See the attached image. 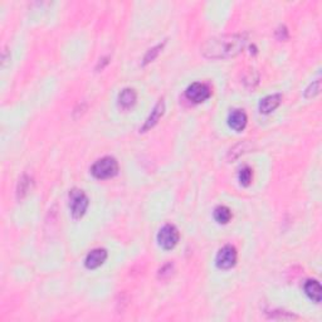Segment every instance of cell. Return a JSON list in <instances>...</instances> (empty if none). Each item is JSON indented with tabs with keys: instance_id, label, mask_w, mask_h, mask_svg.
Wrapping results in <instances>:
<instances>
[{
	"instance_id": "11",
	"label": "cell",
	"mask_w": 322,
	"mask_h": 322,
	"mask_svg": "<svg viewBox=\"0 0 322 322\" xmlns=\"http://www.w3.org/2000/svg\"><path fill=\"white\" fill-rule=\"evenodd\" d=\"M303 290H305V293L307 295V297L310 298L311 301H313L315 303L321 302L322 290L321 284L318 283L317 281H313V279L307 281L305 283V286H303Z\"/></svg>"
},
{
	"instance_id": "14",
	"label": "cell",
	"mask_w": 322,
	"mask_h": 322,
	"mask_svg": "<svg viewBox=\"0 0 322 322\" xmlns=\"http://www.w3.org/2000/svg\"><path fill=\"white\" fill-rule=\"evenodd\" d=\"M321 91V81L316 80L315 82L311 83L305 91V97L306 98H313L315 96H317Z\"/></svg>"
},
{
	"instance_id": "15",
	"label": "cell",
	"mask_w": 322,
	"mask_h": 322,
	"mask_svg": "<svg viewBox=\"0 0 322 322\" xmlns=\"http://www.w3.org/2000/svg\"><path fill=\"white\" fill-rule=\"evenodd\" d=\"M252 177H253V172L248 166L243 167V169L239 171V182L243 187H248V185L251 184V182H252Z\"/></svg>"
},
{
	"instance_id": "10",
	"label": "cell",
	"mask_w": 322,
	"mask_h": 322,
	"mask_svg": "<svg viewBox=\"0 0 322 322\" xmlns=\"http://www.w3.org/2000/svg\"><path fill=\"white\" fill-rule=\"evenodd\" d=\"M228 124L233 130L239 132V131L244 130L245 125H247V115L240 110H235L228 117Z\"/></svg>"
},
{
	"instance_id": "6",
	"label": "cell",
	"mask_w": 322,
	"mask_h": 322,
	"mask_svg": "<svg viewBox=\"0 0 322 322\" xmlns=\"http://www.w3.org/2000/svg\"><path fill=\"white\" fill-rule=\"evenodd\" d=\"M211 95L210 88L200 82H195L187 88V97L195 103L206 101Z\"/></svg>"
},
{
	"instance_id": "2",
	"label": "cell",
	"mask_w": 322,
	"mask_h": 322,
	"mask_svg": "<svg viewBox=\"0 0 322 322\" xmlns=\"http://www.w3.org/2000/svg\"><path fill=\"white\" fill-rule=\"evenodd\" d=\"M91 172L97 179H110L119 172V162L111 156H106L93 164Z\"/></svg>"
},
{
	"instance_id": "3",
	"label": "cell",
	"mask_w": 322,
	"mask_h": 322,
	"mask_svg": "<svg viewBox=\"0 0 322 322\" xmlns=\"http://www.w3.org/2000/svg\"><path fill=\"white\" fill-rule=\"evenodd\" d=\"M69 206L75 219H80L85 216L88 208V198L82 190L73 189L69 193Z\"/></svg>"
},
{
	"instance_id": "18",
	"label": "cell",
	"mask_w": 322,
	"mask_h": 322,
	"mask_svg": "<svg viewBox=\"0 0 322 322\" xmlns=\"http://www.w3.org/2000/svg\"><path fill=\"white\" fill-rule=\"evenodd\" d=\"M172 268H174V266L172 264H166V266H164L162 268L160 269V277L161 278H165V276L166 277H170L172 273Z\"/></svg>"
},
{
	"instance_id": "13",
	"label": "cell",
	"mask_w": 322,
	"mask_h": 322,
	"mask_svg": "<svg viewBox=\"0 0 322 322\" xmlns=\"http://www.w3.org/2000/svg\"><path fill=\"white\" fill-rule=\"evenodd\" d=\"M214 219L221 224H227L232 219V211L227 206H218L214 210Z\"/></svg>"
},
{
	"instance_id": "8",
	"label": "cell",
	"mask_w": 322,
	"mask_h": 322,
	"mask_svg": "<svg viewBox=\"0 0 322 322\" xmlns=\"http://www.w3.org/2000/svg\"><path fill=\"white\" fill-rule=\"evenodd\" d=\"M164 110H165V103L162 99H160V101L158 102V104L155 106V109L151 111L150 116L148 117V120H146V122H145V125L142 126V129H141L142 130V132L153 129V127L155 126L156 124H158L159 120H160L162 115H164Z\"/></svg>"
},
{
	"instance_id": "12",
	"label": "cell",
	"mask_w": 322,
	"mask_h": 322,
	"mask_svg": "<svg viewBox=\"0 0 322 322\" xmlns=\"http://www.w3.org/2000/svg\"><path fill=\"white\" fill-rule=\"evenodd\" d=\"M136 98H137V96H136L135 91L132 88H126L120 93L119 104L124 110H127L136 103Z\"/></svg>"
},
{
	"instance_id": "7",
	"label": "cell",
	"mask_w": 322,
	"mask_h": 322,
	"mask_svg": "<svg viewBox=\"0 0 322 322\" xmlns=\"http://www.w3.org/2000/svg\"><path fill=\"white\" fill-rule=\"evenodd\" d=\"M107 259V252L103 248H98V249H93L92 252L88 253V256L86 257V267L88 269H96L99 266L104 263V261Z\"/></svg>"
},
{
	"instance_id": "1",
	"label": "cell",
	"mask_w": 322,
	"mask_h": 322,
	"mask_svg": "<svg viewBox=\"0 0 322 322\" xmlns=\"http://www.w3.org/2000/svg\"><path fill=\"white\" fill-rule=\"evenodd\" d=\"M247 39L242 34H227L208 39L201 47V53L210 59H228L238 56L244 49Z\"/></svg>"
},
{
	"instance_id": "17",
	"label": "cell",
	"mask_w": 322,
	"mask_h": 322,
	"mask_svg": "<svg viewBox=\"0 0 322 322\" xmlns=\"http://www.w3.org/2000/svg\"><path fill=\"white\" fill-rule=\"evenodd\" d=\"M29 182L30 180L28 176H23L19 180V185H18V198L19 199H22L27 194L28 189H29Z\"/></svg>"
},
{
	"instance_id": "5",
	"label": "cell",
	"mask_w": 322,
	"mask_h": 322,
	"mask_svg": "<svg viewBox=\"0 0 322 322\" xmlns=\"http://www.w3.org/2000/svg\"><path fill=\"white\" fill-rule=\"evenodd\" d=\"M237 262V251L232 245H226L222 248L217 255L216 263L217 267L221 269H229Z\"/></svg>"
},
{
	"instance_id": "9",
	"label": "cell",
	"mask_w": 322,
	"mask_h": 322,
	"mask_svg": "<svg viewBox=\"0 0 322 322\" xmlns=\"http://www.w3.org/2000/svg\"><path fill=\"white\" fill-rule=\"evenodd\" d=\"M282 102V96L279 93H276V95H271L264 97L263 99L259 103V111L262 114H271L272 111L277 109V107L281 104Z\"/></svg>"
},
{
	"instance_id": "4",
	"label": "cell",
	"mask_w": 322,
	"mask_h": 322,
	"mask_svg": "<svg viewBox=\"0 0 322 322\" xmlns=\"http://www.w3.org/2000/svg\"><path fill=\"white\" fill-rule=\"evenodd\" d=\"M179 230L176 229V227L171 226V224H166L160 229L158 234V242L160 244L161 248L170 251L179 242Z\"/></svg>"
},
{
	"instance_id": "16",
	"label": "cell",
	"mask_w": 322,
	"mask_h": 322,
	"mask_svg": "<svg viewBox=\"0 0 322 322\" xmlns=\"http://www.w3.org/2000/svg\"><path fill=\"white\" fill-rule=\"evenodd\" d=\"M164 44L165 43L159 44V46L154 47L153 49H150V51H149L148 53H146L145 58H144V64H148V63H150V62H153L154 59H155L156 57L159 56V53L161 52V49H162V47H164Z\"/></svg>"
}]
</instances>
